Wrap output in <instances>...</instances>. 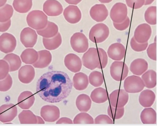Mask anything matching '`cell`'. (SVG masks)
I'll list each match as a JSON object with an SVG mask.
<instances>
[{
	"label": "cell",
	"mask_w": 157,
	"mask_h": 126,
	"mask_svg": "<svg viewBox=\"0 0 157 126\" xmlns=\"http://www.w3.org/2000/svg\"><path fill=\"white\" fill-rule=\"evenodd\" d=\"M89 80L90 83L95 87L101 86L104 81L103 76L102 73L96 71H93L90 74Z\"/></svg>",
	"instance_id": "37"
},
{
	"label": "cell",
	"mask_w": 157,
	"mask_h": 126,
	"mask_svg": "<svg viewBox=\"0 0 157 126\" xmlns=\"http://www.w3.org/2000/svg\"><path fill=\"white\" fill-rule=\"evenodd\" d=\"M72 121L70 118L63 117L60 118L56 122L57 124H73Z\"/></svg>",
	"instance_id": "50"
},
{
	"label": "cell",
	"mask_w": 157,
	"mask_h": 126,
	"mask_svg": "<svg viewBox=\"0 0 157 126\" xmlns=\"http://www.w3.org/2000/svg\"><path fill=\"white\" fill-rule=\"evenodd\" d=\"M141 76V79L146 88L152 89L154 88L157 84L156 72L153 70H149L145 72Z\"/></svg>",
	"instance_id": "33"
},
{
	"label": "cell",
	"mask_w": 157,
	"mask_h": 126,
	"mask_svg": "<svg viewBox=\"0 0 157 126\" xmlns=\"http://www.w3.org/2000/svg\"><path fill=\"white\" fill-rule=\"evenodd\" d=\"M155 99V93L151 90L146 89L143 91L139 97L141 105L144 108L150 107L153 105Z\"/></svg>",
	"instance_id": "24"
},
{
	"label": "cell",
	"mask_w": 157,
	"mask_h": 126,
	"mask_svg": "<svg viewBox=\"0 0 157 126\" xmlns=\"http://www.w3.org/2000/svg\"><path fill=\"white\" fill-rule=\"evenodd\" d=\"M38 53L33 49H27L22 53L21 57L22 61L28 65H33L37 60Z\"/></svg>",
	"instance_id": "28"
},
{
	"label": "cell",
	"mask_w": 157,
	"mask_h": 126,
	"mask_svg": "<svg viewBox=\"0 0 157 126\" xmlns=\"http://www.w3.org/2000/svg\"><path fill=\"white\" fill-rule=\"evenodd\" d=\"M17 108L14 104L3 105L0 107V121L3 123L10 122L17 117Z\"/></svg>",
	"instance_id": "11"
},
{
	"label": "cell",
	"mask_w": 157,
	"mask_h": 126,
	"mask_svg": "<svg viewBox=\"0 0 157 126\" xmlns=\"http://www.w3.org/2000/svg\"><path fill=\"white\" fill-rule=\"evenodd\" d=\"M63 15L66 20L71 24L78 23L82 18V13L78 8L76 6L69 5L64 10Z\"/></svg>",
	"instance_id": "18"
},
{
	"label": "cell",
	"mask_w": 157,
	"mask_h": 126,
	"mask_svg": "<svg viewBox=\"0 0 157 126\" xmlns=\"http://www.w3.org/2000/svg\"><path fill=\"white\" fill-rule=\"evenodd\" d=\"M7 0H0V8L4 6L7 2Z\"/></svg>",
	"instance_id": "55"
},
{
	"label": "cell",
	"mask_w": 157,
	"mask_h": 126,
	"mask_svg": "<svg viewBox=\"0 0 157 126\" xmlns=\"http://www.w3.org/2000/svg\"><path fill=\"white\" fill-rule=\"evenodd\" d=\"M107 53L109 57L112 59L120 61L123 59L125 56L126 49L122 44L116 43L109 46Z\"/></svg>",
	"instance_id": "19"
},
{
	"label": "cell",
	"mask_w": 157,
	"mask_h": 126,
	"mask_svg": "<svg viewBox=\"0 0 157 126\" xmlns=\"http://www.w3.org/2000/svg\"><path fill=\"white\" fill-rule=\"evenodd\" d=\"M127 6L134 9L141 8L145 3V0H126Z\"/></svg>",
	"instance_id": "46"
},
{
	"label": "cell",
	"mask_w": 157,
	"mask_h": 126,
	"mask_svg": "<svg viewBox=\"0 0 157 126\" xmlns=\"http://www.w3.org/2000/svg\"><path fill=\"white\" fill-rule=\"evenodd\" d=\"M35 101V97L33 94L30 91H25L19 95L17 105L21 109L28 110L33 106Z\"/></svg>",
	"instance_id": "21"
},
{
	"label": "cell",
	"mask_w": 157,
	"mask_h": 126,
	"mask_svg": "<svg viewBox=\"0 0 157 126\" xmlns=\"http://www.w3.org/2000/svg\"><path fill=\"white\" fill-rule=\"evenodd\" d=\"M13 80L11 75L9 74L5 79L0 80V92H6L12 87Z\"/></svg>",
	"instance_id": "41"
},
{
	"label": "cell",
	"mask_w": 157,
	"mask_h": 126,
	"mask_svg": "<svg viewBox=\"0 0 157 126\" xmlns=\"http://www.w3.org/2000/svg\"><path fill=\"white\" fill-rule=\"evenodd\" d=\"M109 33V28L106 25L102 23H98L91 29L89 34V39L94 43H101L106 40Z\"/></svg>",
	"instance_id": "3"
},
{
	"label": "cell",
	"mask_w": 157,
	"mask_h": 126,
	"mask_svg": "<svg viewBox=\"0 0 157 126\" xmlns=\"http://www.w3.org/2000/svg\"><path fill=\"white\" fill-rule=\"evenodd\" d=\"M90 96L93 102L98 104L104 103L109 99L107 90L102 88L94 89L91 92Z\"/></svg>",
	"instance_id": "29"
},
{
	"label": "cell",
	"mask_w": 157,
	"mask_h": 126,
	"mask_svg": "<svg viewBox=\"0 0 157 126\" xmlns=\"http://www.w3.org/2000/svg\"><path fill=\"white\" fill-rule=\"evenodd\" d=\"M18 118L21 124H36V116L30 110H23L18 115Z\"/></svg>",
	"instance_id": "35"
},
{
	"label": "cell",
	"mask_w": 157,
	"mask_h": 126,
	"mask_svg": "<svg viewBox=\"0 0 157 126\" xmlns=\"http://www.w3.org/2000/svg\"><path fill=\"white\" fill-rule=\"evenodd\" d=\"M41 116L46 122H53L57 121L60 117L59 108L54 105H45L41 108Z\"/></svg>",
	"instance_id": "12"
},
{
	"label": "cell",
	"mask_w": 157,
	"mask_h": 126,
	"mask_svg": "<svg viewBox=\"0 0 157 126\" xmlns=\"http://www.w3.org/2000/svg\"><path fill=\"white\" fill-rule=\"evenodd\" d=\"M140 118L144 124H154L156 123V113L152 108L148 107L144 109L141 113Z\"/></svg>",
	"instance_id": "27"
},
{
	"label": "cell",
	"mask_w": 157,
	"mask_h": 126,
	"mask_svg": "<svg viewBox=\"0 0 157 126\" xmlns=\"http://www.w3.org/2000/svg\"><path fill=\"white\" fill-rule=\"evenodd\" d=\"M124 87L125 91L128 93H137L141 92L144 88L145 85L140 77L132 75L125 79Z\"/></svg>",
	"instance_id": "6"
},
{
	"label": "cell",
	"mask_w": 157,
	"mask_h": 126,
	"mask_svg": "<svg viewBox=\"0 0 157 126\" xmlns=\"http://www.w3.org/2000/svg\"><path fill=\"white\" fill-rule=\"evenodd\" d=\"M13 12L12 6L10 5L7 4L0 8V22L5 23L10 20Z\"/></svg>",
	"instance_id": "36"
},
{
	"label": "cell",
	"mask_w": 157,
	"mask_h": 126,
	"mask_svg": "<svg viewBox=\"0 0 157 126\" xmlns=\"http://www.w3.org/2000/svg\"><path fill=\"white\" fill-rule=\"evenodd\" d=\"M35 72L34 68L31 65L22 67L18 71V78L21 82L24 84H29L34 78Z\"/></svg>",
	"instance_id": "20"
},
{
	"label": "cell",
	"mask_w": 157,
	"mask_h": 126,
	"mask_svg": "<svg viewBox=\"0 0 157 126\" xmlns=\"http://www.w3.org/2000/svg\"><path fill=\"white\" fill-rule=\"evenodd\" d=\"M10 72V67L8 63L5 60L0 59V80L6 77Z\"/></svg>",
	"instance_id": "43"
},
{
	"label": "cell",
	"mask_w": 157,
	"mask_h": 126,
	"mask_svg": "<svg viewBox=\"0 0 157 126\" xmlns=\"http://www.w3.org/2000/svg\"><path fill=\"white\" fill-rule=\"evenodd\" d=\"M73 83L67 74L61 71H51L44 74L38 80L36 91L45 101L59 103L70 94Z\"/></svg>",
	"instance_id": "1"
},
{
	"label": "cell",
	"mask_w": 157,
	"mask_h": 126,
	"mask_svg": "<svg viewBox=\"0 0 157 126\" xmlns=\"http://www.w3.org/2000/svg\"><path fill=\"white\" fill-rule=\"evenodd\" d=\"M83 66L90 70L97 68L100 64V58L97 48H91L84 54L82 58Z\"/></svg>",
	"instance_id": "4"
},
{
	"label": "cell",
	"mask_w": 157,
	"mask_h": 126,
	"mask_svg": "<svg viewBox=\"0 0 157 126\" xmlns=\"http://www.w3.org/2000/svg\"><path fill=\"white\" fill-rule=\"evenodd\" d=\"M130 45L132 49L137 52H141L145 51L147 48L148 43H140L137 42L132 37L130 41Z\"/></svg>",
	"instance_id": "44"
},
{
	"label": "cell",
	"mask_w": 157,
	"mask_h": 126,
	"mask_svg": "<svg viewBox=\"0 0 157 126\" xmlns=\"http://www.w3.org/2000/svg\"><path fill=\"white\" fill-rule=\"evenodd\" d=\"M101 3L103 4H107L111 2L113 0H98Z\"/></svg>",
	"instance_id": "54"
},
{
	"label": "cell",
	"mask_w": 157,
	"mask_h": 126,
	"mask_svg": "<svg viewBox=\"0 0 157 126\" xmlns=\"http://www.w3.org/2000/svg\"><path fill=\"white\" fill-rule=\"evenodd\" d=\"M155 0H145V3L144 5H147L151 4Z\"/></svg>",
	"instance_id": "53"
},
{
	"label": "cell",
	"mask_w": 157,
	"mask_h": 126,
	"mask_svg": "<svg viewBox=\"0 0 157 126\" xmlns=\"http://www.w3.org/2000/svg\"><path fill=\"white\" fill-rule=\"evenodd\" d=\"M146 21L149 24L154 25L156 24V7L151 6L149 7L144 14Z\"/></svg>",
	"instance_id": "38"
},
{
	"label": "cell",
	"mask_w": 157,
	"mask_h": 126,
	"mask_svg": "<svg viewBox=\"0 0 157 126\" xmlns=\"http://www.w3.org/2000/svg\"><path fill=\"white\" fill-rule=\"evenodd\" d=\"M17 45L15 37L12 34L7 33L0 36V51L6 54L13 52Z\"/></svg>",
	"instance_id": "9"
},
{
	"label": "cell",
	"mask_w": 157,
	"mask_h": 126,
	"mask_svg": "<svg viewBox=\"0 0 157 126\" xmlns=\"http://www.w3.org/2000/svg\"><path fill=\"white\" fill-rule=\"evenodd\" d=\"M128 73V68L123 61H115L110 67L111 76L114 80L117 81L124 80Z\"/></svg>",
	"instance_id": "5"
},
{
	"label": "cell",
	"mask_w": 157,
	"mask_h": 126,
	"mask_svg": "<svg viewBox=\"0 0 157 126\" xmlns=\"http://www.w3.org/2000/svg\"><path fill=\"white\" fill-rule=\"evenodd\" d=\"M95 124H113V121L110 117L105 114H101L98 116L95 119Z\"/></svg>",
	"instance_id": "45"
},
{
	"label": "cell",
	"mask_w": 157,
	"mask_h": 126,
	"mask_svg": "<svg viewBox=\"0 0 157 126\" xmlns=\"http://www.w3.org/2000/svg\"><path fill=\"white\" fill-rule=\"evenodd\" d=\"M75 124H94L93 118L89 114L81 113L77 115L74 119Z\"/></svg>",
	"instance_id": "40"
},
{
	"label": "cell",
	"mask_w": 157,
	"mask_h": 126,
	"mask_svg": "<svg viewBox=\"0 0 157 126\" xmlns=\"http://www.w3.org/2000/svg\"><path fill=\"white\" fill-rule=\"evenodd\" d=\"M90 14L94 20L97 22H101L106 20L109 16V12L104 5L97 4L91 8Z\"/></svg>",
	"instance_id": "16"
},
{
	"label": "cell",
	"mask_w": 157,
	"mask_h": 126,
	"mask_svg": "<svg viewBox=\"0 0 157 126\" xmlns=\"http://www.w3.org/2000/svg\"><path fill=\"white\" fill-rule=\"evenodd\" d=\"M89 84L88 76L84 73L81 72L77 73L73 77V86L78 91L85 90L88 87Z\"/></svg>",
	"instance_id": "25"
},
{
	"label": "cell",
	"mask_w": 157,
	"mask_h": 126,
	"mask_svg": "<svg viewBox=\"0 0 157 126\" xmlns=\"http://www.w3.org/2000/svg\"><path fill=\"white\" fill-rule=\"evenodd\" d=\"M4 59L8 63L10 67V72L16 71L20 68L22 65V61L19 56L13 53L6 55Z\"/></svg>",
	"instance_id": "32"
},
{
	"label": "cell",
	"mask_w": 157,
	"mask_h": 126,
	"mask_svg": "<svg viewBox=\"0 0 157 126\" xmlns=\"http://www.w3.org/2000/svg\"><path fill=\"white\" fill-rule=\"evenodd\" d=\"M97 49L100 58V64L97 68L99 69H104L106 67L108 64V56L106 52L104 49L99 48Z\"/></svg>",
	"instance_id": "42"
},
{
	"label": "cell",
	"mask_w": 157,
	"mask_h": 126,
	"mask_svg": "<svg viewBox=\"0 0 157 126\" xmlns=\"http://www.w3.org/2000/svg\"><path fill=\"white\" fill-rule=\"evenodd\" d=\"M64 64L68 70L74 73L80 71L82 66L80 58L74 53H69L66 56Z\"/></svg>",
	"instance_id": "17"
},
{
	"label": "cell",
	"mask_w": 157,
	"mask_h": 126,
	"mask_svg": "<svg viewBox=\"0 0 157 126\" xmlns=\"http://www.w3.org/2000/svg\"><path fill=\"white\" fill-rule=\"evenodd\" d=\"M147 52L149 57L152 60L156 61V43L155 42L150 44L147 50Z\"/></svg>",
	"instance_id": "47"
},
{
	"label": "cell",
	"mask_w": 157,
	"mask_h": 126,
	"mask_svg": "<svg viewBox=\"0 0 157 126\" xmlns=\"http://www.w3.org/2000/svg\"><path fill=\"white\" fill-rule=\"evenodd\" d=\"M109 100L112 106L117 108L124 107L129 100V95L125 90H116L110 94Z\"/></svg>",
	"instance_id": "8"
},
{
	"label": "cell",
	"mask_w": 157,
	"mask_h": 126,
	"mask_svg": "<svg viewBox=\"0 0 157 126\" xmlns=\"http://www.w3.org/2000/svg\"><path fill=\"white\" fill-rule=\"evenodd\" d=\"M32 0H14L13 6L15 10L20 13H26L31 9Z\"/></svg>",
	"instance_id": "34"
},
{
	"label": "cell",
	"mask_w": 157,
	"mask_h": 126,
	"mask_svg": "<svg viewBox=\"0 0 157 126\" xmlns=\"http://www.w3.org/2000/svg\"><path fill=\"white\" fill-rule=\"evenodd\" d=\"M37 35L36 31L30 28H24L20 34V40L26 48H33L36 44Z\"/></svg>",
	"instance_id": "13"
},
{
	"label": "cell",
	"mask_w": 157,
	"mask_h": 126,
	"mask_svg": "<svg viewBox=\"0 0 157 126\" xmlns=\"http://www.w3.org/2000/svg\"><path fill=\"white\" fill-rule=\"evenodd\" d=\"M11 24V20L5 23L0 22V32H4L7 31L10 27Z\"/></svg>",
	"instance_id": "49"
},
{
	"label": "cell",
	"mask_w": 157,
	"mask_h": 126,
	"mask_svg": "<svg viewBox=\"0 0 157 126\" xmlns=\"http://www.w3.org/2000/svg\"><path fill=\"white\" fill-rule=\"evenodd\" d=\"M27 23L30 27L37 30L44 29L47 26V16L40 10H33L30 12L26 18Z\"/></svg>",
	"instance_id": "2"
},
{
	"label": "cell",
	"mask_w": 157,
	"mask_h": 126,
	"mask_svg": "<svg viewBox=\"0 0 157 126\" xmlns=\"http://www.w3.org/2000/svg\"><path fill=\"white\" fill-rule=\"evenodd\" d=\"M148 65L147 62L144 59L138 58L134 60L131 63L130 70L134 75L140 76L147 70Z\"/></svg>",
	"instance_id": "22"
},
{
	"label": "cell",
	"mask_w": 157,
	"mask_h": 126,
	"mask_svg": "<svg viewBox=\"0 0 157 126\" xmlns=\"http://www.w3.org/2000/svg\"><path fill=\"white\" fill-rule=\"evenodd\" d=\"M65 1L69 4L76 5L80 3L82 0H65Z\"/></svg>",
	"instance_id": "51"
},
{
	"label": "cell",
	"mask_w": 157,
	"mask_h": 126,
	"mask_svg": "<svg viewBox=\"0 0 157 126\" xmlns=\"http://www.w3.org/2000/svg\"><path fill=\"white\" fill-rule=\"evenodd\" d=\"M124 107H115L111 105L109 106L107 110L108 115L113 120L121 118L124 115Z\"/></svg>",
	"instance_id": "39"
},
{
	"label": "cell",
	"mask_w": 157,
	"mask_h": 126,
	"mask_svg": "<svg viewBox=\"0 0 157 126\" xmlns=\"http://www.w3.org/2000/svg\"><path fill=\"white\" fill-rule=\"evenodd\" d=\"M130 23V20L127 17L126 19L122 22L120 23H113V24L115 28L119 31H123L127 29Z\"/></svg>",
	"instance_id": "48"
},
{
	"label": "cell",
	"mask_w": 157,
	"mask_h": 126,
	"mask_svg": "<svg viewBox=\"0 0 157 126\" xmlns=\"http://www.w3.org/2000/svg\"><path fill=\"white\" fill-rule=\"evenodd\" d=\"M70 42L72 49L78 53L85 52L89 47L88 39L82 33H75L71 38Z\"/></svg>",
	"instance_id": "7"
},
{
	"label": "cell",
	"mask_w": 157,
	"mask_h": 126,
	"mask_svg": "<svg viewBox=\"0 0 157 126\" xmlns=\"http://www.w3.org/2000/svg\"><path fill=\"white\" fill-rule=\"evenodd\" d=\"M128 8L126 5L121 3L116 4L110 12V16L113 23H120L128 17Z\"/></svg>",
	"instance_id": "10"
},
{
	"label": "cell",
	"mask_w": 157,
	"mask_h": 126,
	"mask_svg": "<svg viewBox=\"0 0 157 126\" xmlns=\"http://www.w3.org/2000/svg\"><path fill=\"white\" fill-rule=\"evenodd\" d=\"M62 39L59 33L55 37L49 38H43V43L46 49L49 50H55L58 48L61 45Z\"/></svg>",
	"instance_id": "31"
},
{
	"label": "cell",
	"mask_w": 157,
	"mask_h": 126,
	"mask_svg": "<svg viewBox=\"0 0 157 126\" xmlns=\"http://www.w3.org/2000/svg\"><path fill=\"white\" fill-rule=\"evenodd\" d=\"M37 118V123L38 124H44L45 122L40 117L36 116Z\"/></svg>",
	"instance_id": "52"
},
{
	"label": "cell",
	"mask_w": 157,
	"mask_h": 126,
	"mask_svg": "<svg viewBox=\"0 0 157 126\" xmlns=\"http://www.w3.org/2000/svg\"><path fill=\"white\" fill-rule=\"evenodd\" d=\"M39 57L37 61L33 65L35 68L42 69L48 67L52 60L50 52L47 50H43L38 51Z\"/></svg>",
	"instance_id": "23"
},
{
	"label": "cell",
	"mask_w": 157,
	"mask_h": 126,
	"mask_svg": "<svg viewBox=\"0 0 157 126\" xmlns=\"http://www.w3.org/2000/svg\"><path fill=\"white\" fill-rule=\"evenodd\" d=\"M59 32V27L55 23L48 21L46 26L43 29L37 30L38 34L43 38H49L55 37Z\"/></svg>",
	"instance_id": "26"
},
{
	"label": "cell",
	"mask_w": 157,
	"mask_h": 126,
	"mask_svg": "<svg viewBox=\"0 0 157 126\" xmlns=\"http://www.w3.org/2000/svg\"><path fill=\"white\" fill-rule=\"evenodd\" d=\"M152 30L150 26L146 23L141 24L136 29L134 38L138 43H144L147 42L151 37Z\"/></svg>",
	"instance_id": "14"
},
{
	"label": "cell",
	"mask_w": 157,
	"mask_h": 126,
	"mask_svg": "<svg viewBox=\"0 0 157 126\" xmlns=\"http://www.w3.org/2000/svg\"><path fill=\"white\" fill-rule=\"evenodd\" d=\"M63 8L61 4L56 0H47L44 3L43 10L49 16H57L62 14Z\"/></svg>",
	"instance_id": "15"
},
{
	"label": "cell",
	"mask_w": 157,
	"mask_h": 126,
	"mask_svg": "<svg viewBox=\"0 0 157 126\" xmlns=\"http://www.w3.org/2000/svg\"><path fill=\"white\" fill-rule=\"evenodd\" d=\"M76 104L77 108L80 111L87 112L91 108L92 101L88 95L82 94L77 97Z\"/></svg>",
	"instance_id": "30"
}]
</instances>
